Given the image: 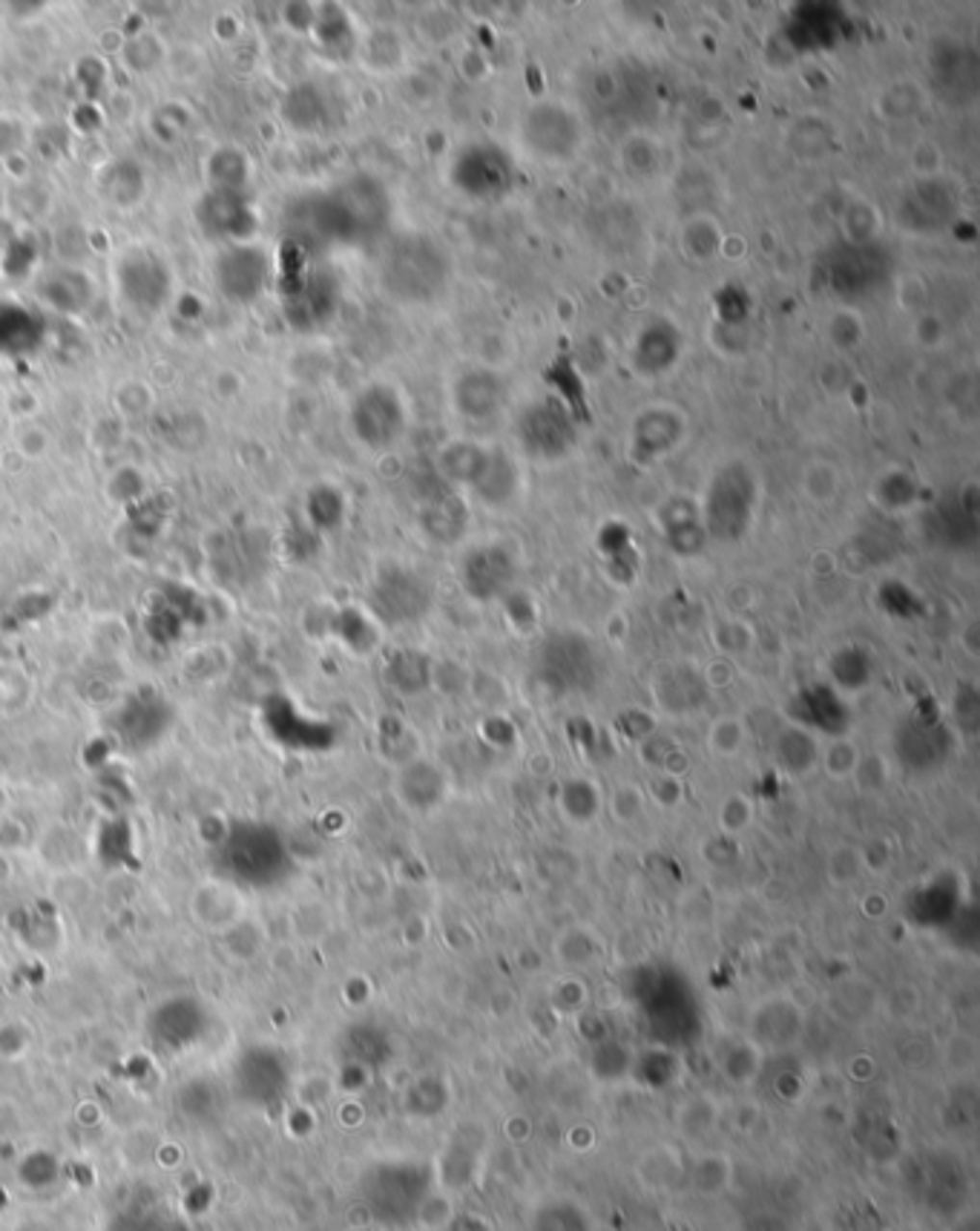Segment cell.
Returning <instances> with one entry per match:
<instances>
[{
  "label": "cell",
  "instance_id": "obj_1",
  "mask_svg": "<svg viewBox=\"0 0 980 1231\" xmlns=\"http://www.w3.org/2000/svg\"><path fill=\"white\" fill-rule=\"evenodd\" d=\"M449 256L428 236H402L383 262V285L402 302L434 300L449 282Z\"/></svg>",
  "mask_w": 980,
  "mask_h": 1231
},
{
  "label": "cell",
  "instance_id": "obj_2",
  "mask_svg": "<svg viewBox=\"0 0 980 1231\" xmlns=\"http://www.w3.org/2000/svg\"><path fill=\"white\" fill-rule=\"evenodd\" d=\"M757 504V481L745 463L722 466L708 489L705 501V524L708 533L719 541H736L745 536L754 518Z\"/></svg>",
  "mask_w": 980,
  "mask_h": 1231
},
{
  "label": "cell",
  "instance_id": "obj_3",
  "mask_svg": "<svg viewBox=\"0 0 980 1231\" xmlns=\"http://www.w3.org/2000/svg\"><path fill=\"white\" fill-rule=\"evenodd\" d=\"M889 268H891L889 253L871 239L845 242V245L834 248L822 262V274H825L828 288L839 297H848V300L871 294L889 276Z\"/></svg>",
  "mask_w": 980,
  "mask_h": 1231
},
{
  "label": "cell",
  "instance_id": "obj_4",
  "mask_svg": "<svg viewBox=\"0 0 980 1231\" xmlns=\"http://www.w3.org/2000/svg\"><path fill=\"white\" fill-rule=\"evenodd\" d=\"M451 182L472 199L495 202L515 188L512 159L495 144H469L457 153L451 168Z\"/></svg>",
  "mask_w": 980,
  "mask_h": 1231
},
{
  "label": "cell",
  "instance_id": "obj_5",
  "mask_svg": "<svg viewBox=\"0 0 980 1231\" xmlns=\"http://www.w3.org/2000/svg\"><path fill=\"white\" fill-rule=\"evenodd\" d=\"M524 142L541 159H570L579 150L581 127L561 104H538L524 118Z\"/></svg>",
  "mask_w": 980,
  "mask_h": 1231
},
{
  "label": "cell",
  "instance_id": "obj_6",
  "mask_svg": "<svg viewBox=\"0 0 980 1231\" xmlns=\"http://www.w3.org/2000/svg\"><path fill=\"white\" fill-rule=\"evenodd\" d=\"M518 437L535 458H561L576 446V426L564 406L555 401H538L521 414Z\"/></svg>",
  "mask_w": 980,
  "mask_h": 1231
},
{
  "label": "cell",
  "instance_id": "obj_7",
  "mask_svg": "<svg viewBox=\"0 0 980 1231\" xmlns=\"http://www.w3.org/2000/svg\"><path fill=\"white\" fill-rule=\"evenodd\" d=\"M351 423H354L357 437L366 446L386 449V446H392L394 440L402 434V429H405V409H402V404H400V398H397L394 389L377 383V386L366 389L354 401Z\"/></svg>",
  "mask_w": 980,
  "mask_h": 1231
},
{
  "label": "cell",
  "instance_id": "obj_8",
  "mask_svg": "<svg viewBox=\"0 0 980 1231\" xmlns=\"http://www.w3.org/2000/svg\"><path fill=\"white\" fill-rule=\"evenodd\" d=\"M958 216V199L955 194L935 179L915 182L897 205V219L906 230L915 233H941L946 230Z\"/></svg>",
  "mask_w": 980,
  "mask_h": 1231
},
{
  "label": "cell",
  "instance_id": "obj_9",
  "mask_svg": "<svg viewBox=\"0 0 980 1231\" xmlns=\"http://www.w3.org/2000/svg\"><path fill=\"white\" fill-rule=\"evenodd\" d=\"M463 588L472 599L480 602H492L498 596L506 593V588L515 579V562L512 556L498 547V544H486L472 550L463 559Z\"/></svg>",
  "mask_w": 980,
  "mask_h": 1231
},
{
  "label": "cell",
  "instance_id": "obj_10",
  "mask_svg": "<svg viewBox=\"0 0 980 1231\" xmlns=\"http://www.w3.org/2000/svg\"><path fill=\"white\" fill-rule=\"evenodd\" d=\"M932 78L938 84V90L964 104L972 101L978 92V58L972 49H967L964 43H949L941 40L938 46H932Z\"/></svg>",
  "mask_w": 980,
  "mask_h": 1231
},
{
  "label": "cell",
  "instance_id": "obj_11",
  "mask_svg": "<svg viewBox=\"0 0 980 1231\" xmlns=\"http://www.w3.org/2000/svg\"><path fill=\"white\" fill-rule=\"evenodd\" d=\"M845 12L831 3H802L793 9L787 23V40L799 52H816L831 49L842 38Z\"/></svg>",
  "mask_w": 980,
  "mask_h": 1231
},
{
  "label": "cell",
  "instance_id": "obj_12",
  "mask_svg": "<svg viewBox=\"0 0 980 1231\" xmlns=\"http://www.w3.org/2000/svg\"><path fill=\"white\" fill-rule=\"evenodd\" d=\"M268 279V256L259 248L236 245L219 259V285L236 302H250Z\"/></svg>",
  "mask_w": 980,
  "mask_h": 1231
},
{
  "label": "cell",
  "instance_id": "obj_13",
  "mask_svg": "<svg viewBox=\"0 0 980 1231\" xmlns=\"http://www.w3.org/2000/svg\"><path fill=\"white\" fill-rule=\"evenodd\" d=\"M191 909H193L198 927H204L210 932H227L245 915V895L233 883L210 877L193 892Z\"/></svg>",
  "mask_w": 980,
  "mask_h": 1231
},
{
  "label": "cell",
  "instance_id": "obj_14",
  "mask_svg": "<svg viewBox=\"0 0 980 1231\" xmlns=\"http://www.w3.org/2000/svg\"><path fill=\"white\" fill-rule=\"evenodd\" d=\"M168 271L150 256H133L121 265V294L144 311H156L168 300Z\"/></svg>",
  "mask_w": 980,
  "mask_h": 1231
},
{
  "label": "cell",
  "instance_id": "obj_15",
  "mask_svg": "<svg viewBox=\"0 0 980 1231\" xmlns=\"http://www.w3.org/2000/svg\"><path fill=\"white\" fill-rule=\"evenodd\" d=\"M684 434V420L673 409H650L638 414L632 423V455L635 458H658L667 455Z\"/></svg>",
  "mask_w": 980,
  "mask_h": 1231
},
{
  "label": "cell",
  "instance_id": "obj_16",
  "mask_svg": "<svg viewBox=\"0 0 980 1231\" xmlns=\"http://www.w3.org/2000/svg\"><path fill=\"white\" fill-rule=\"evenodd\" d=\"M679 354H682V334L670 323L658 320V323H650L635 337L632 366L641 375H661V372H667L676 363Z\"/></svg>",
  "mask_w": 980,
  "mask_h": 1231
},
{
  "label": "cell",
  "instance_id": "obj_17",
  "mask_svg": "<svg viewBox=\"0 0 980 1231\" xmlns=\"http://www.w3.org/2000/svg\"><path fill=\"white\" fill-rule=\"evenodd\" d=\"M451 398H454V406H457V411L463 417L480 420V417H489V414H495V411L501 409V404H503V380L498 375L486 372V369H475V372H466L454 383Z\"/></svg>",
  "mask_w": 980,
  "mask_h": 1231
},
{
  "label": "cell",
  "instance_id": "obj_18",
  "mask_svg": "<svg viewBox=\"0 0 980 1231\" xmlns=\"http://www.w3.org/2000/svg\"><path fill=\"white\" fill-rule=\"evenodd\" d=\"M819 746L822 740H816L811 731H805L802 725H787L777 734L771 751L777 757V766L790 777H805L813 769H819Z\"/></svg>",
  "mask_w": 980,
  "mask_h": 1231
},
{
  "label": "cell",
  "instance_id": "obj_19",
  "mask_svg": "<svg viewBox=\"0 0 980 1231\" xmlns=\"http://www.w3.org/2000/svg\"><path fill=\"white\" fill-rule=\"evenodd\" d=\"M380 599L386 602V605H383V608H386V616H389V618H397V621H402V618H417V616H423V611H426V608H428V602H431V593H428V588L420 582V576L397 570V573H392V576H386V582H383V588H380Z\"/></svg>",
  "mask_w": 980,
  "mask_h": 1231
},
{
  "label": "cell",
  "instance_id": "obj_20",
  "mask_svg": "<svg viewBox=\"0 0 980 1231\" xmlns=\"http://www.w3.org/2000/svg\"><path fill=\"white\" fill-rule=\"evenodd\" d=\"M400 792H402V800L408 803L417 798L414 803L417 812H431L446 795V780L428 760H414L408 763V769H402Z\"/></svg>",
  "mask_w": 980,
  "mask_h": 1231
},
{
  "label": "cell",
  "instance_id": "obj_21",
  "mask_svg": "<svg viewBox=\"0 0 980 1231\" xmlns=\"http://www.w3.org/2000/svg\"><path fill=\"white\" fill-rule=\"evenodd\" d=\"M489 463H492V455L477 443H451L440 455L443 475L449 481L469 484V486H477L483 481V475L489 472Z\"/></svg>",
  "mask_w": 980,
  "mask_h": 1231
},
{
  "label": "cell",
  "instance_id": "obj_22",
  "mask_svg": "<svg viewBox=\"0 0 980 1231\" xmlns=\"http://www.w3.org/2000/svg\"><path fill=\"white\" fill-rule=\"evenodd\" d=\"M423 524H426V533L431 538H437L440 544H449V541H457L463 536V530H466V510H463V504H460L457 495L440 492V495H434L428 501V507L423 512Z\"/></svg>",
  "mask_w": 980,
  "mask_h": 1231
},
{
  "label": "cell",
  "instance_id": "obj_23",
  "mask_svg": "<svg viewBox=\"0 0 980 1231\" xmlns=\"http://www.w3.org/2000/svg\"><path fill=\"white\" fill-rule=\"evenodd\" d=\"M860 760H863V748L851 737H831L819 746V766L837 783L851 780Z\"/></svg>",
  "mask_w": 980,
  "mask_h": 1231
},
{
  "label": "cell",
  "instance_id": "obj_24",
  "mask_svg": "<svg viewBox=\"0 0 980 1231\" xmlns=\"http://www.w3.org/2000/svg\"><path fill=\"white\" fill-rule=\"evenodd\" d=\"M748 746V725L745 720L725 714L719 720H713L710 731H708V748L719 757V760H736Z\"/></svg>",
  "mask_w": 980,
  "mask_h": 1231
},
{
  "label": "cell",
  "instance_id": "obj_25",
  "mask_svg": "<svg viewBox=\"0 0 980 1231\" xmlns=\"http://www.w3.org/2000/svg\"><path fill=\"white\" fill-rule=\"evenodd\" d=\"M598 809H601V798H598V792L592 789L589 780L573 777L561 786V812L570 823H579V825L592 823Z\"/></svg>",
  "mask_w": 980,
  "mask_h": 1231
},
{
  "label": "cell",
  "instance_id": "obj_26",
  "mask_svg": "<svg viewBox=\"0 0 980 1231\" xmlns=\"http://www.w3.org/2000/svg\"><path fill=\"white\" fill-rule=\"evenodd\" d=\"M865 875L863 854L857 846H837L828 857V877L834 886H854Z\"/></svg>",
  "mask_w": 980,
  "mask_h": 1231
},
{
  "label": "cell",
  "instance_id": "obj_27",
  "mask_svg": "<svg viewBox=\"0 0 980 1231\" xmlns=\"http://www.w3.org/2000/svg\"><path fill=\"white\" fill-rule=\"evenodd\" d=\"M754 823V803L742 795H731L722 800L719 806V834L725 837H739L751 828Z\"/></svg>",
  "mask_w": 980,
  "mask_h": 1231
},
{
  "label": "cell",
  "instance_id": "obj_28",
  "mask_svg": "<svg viewBox=\"0 0 980 1231\" xmlns=\"http://www.w3.org/2000/svg\"><path fill=\"white\" fill-rule=\"evenodd\" d=\"M644 803H647V798H644L641 789H635L632 783H621V786L612 789L606 809L618 823H630L644 812Z\"/></svg>",
  "mask_w": 980,
  "mask_h": 1231
},
{
  "label": "cell",
  "instance_id": "obj_29",
  "mask_svg": "<svg viewBox=\"0 0 980 1231\" xmlns=\"http://www.w3.org/2000/svg\"><path fill=\"white\" fill-rule=\"evenodd\" d=\"M915 495H917V486H915V481H912L906 472H891V475H886V478H883V484H880V498H883V504H886L889 510H903V507H909V504L915 501Z\"/></svg>",
  "mask_w": 980,
  "mask_h": 1231
},
{
  "label": "cell",
  "instance_id": "obj_30",
  "mask_svg": "<svg viewBox=\"0 0 980 1231\" xmlns=\"http://www.w3.org/2000/svg\"><path fill=\"white\" fill-rule=\"evenodd\" d=\"M946 1061L958 1073H972L978 1067V1041L969 1033H955L946 1044Z\"/></svg>",
  "mask_w": 980,
  "mask_h": 1231
},
{
  "label": "cell",
  "instance_id": "obj_31",
  "mask_svg": "<svg viewBox=\"0 0 980 1231\" xmlns=\"http://www.w3.org/2000/svg\"><path fill=\"white\" fill-rule=\"evenodd\" d=\"M851 780H857L863 792H880L889 786V763L880 754H863Z\"/></svg>",
  "mask_w": 980,
  "mask_h": 1231
},
{
  "label": "cell",
  "instance_id": "obj_32",
  "mask_svg": "<svg viewBox=\"0 0 980 1231\" xmlns=\"http://www.w3.org/2000/svg\"><path fill=\"white\" fill-rule=\"evenodd\" d=\"M650 798H653L661 809H676V806L684 800V786H682V780H679V777H667V774H661V777H656V780H653Z\"/></svg>",
  "mask_w": 980,
  "mask_h": 1231
},
{
  "label": "cell",
  "instance_id": "obj_33",
  "mask_svg": "<svg viewBox=\"0 0 980 1231\" xmlns=\"http://www.w3.org/2000/svg\"><path fill=\"white\" fill-rule=\"evenodd\" d=\"M719 311H722V317H725V320H731V323L742 320V317H745V311H748V297H745V291H742V288H722V294H719Z\"/></svg>",
  "mask_w": 980,
  "mask_h": 1231
},
{
  "label": "cell",
  "instance_id": "obj_34",
  "mask_svg": "<svg viewBox=\"0 0 980 1231\" xmlns=\"http://www.w3.org/2000/svg\"><path fill=\"white\" fill-rule=\"evenodd\" d=\"M917 1005H920L917 990H915V987H909V984H900V987L889 996V1010H891V1016H894V1019H909V1016L917 1010Z\"/></svg>",
  "mask_w": 980,
  "mask_h": 1231
}]
</instances>
